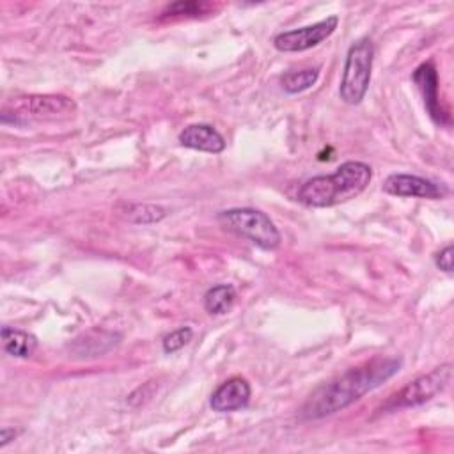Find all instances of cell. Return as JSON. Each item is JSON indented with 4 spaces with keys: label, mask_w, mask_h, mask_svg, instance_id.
Instances as JSON below:
<instances>
[{
    "label": "cell",
    "mask_w": 454,
    "mask_h": 454,
    "mask_svg": "<svg viewBox=\"0 0 454 454\" xmlns=\"http://www.w3.org/2000/svg\"><path fill=\"white\" fill-rule=\"evenodd\" d=\"M319 78V67H307L300 71H287L280 78V85L287 94H300L310 89Z\"/></svg>",
    "instance_id": "obj_16"
},
{
    "label": "cell",
    "mask_w": 454,
    "mask_h": 454,
    "mask_svg": "<svg viewBox=\"0 0 454 454\" xmlns=\"http://www.w3.org/2000/svg\"><path fill=\"white\" fill-rule=\"evenodd\" d=\"M192 337H193V330L190 326H181L163 337L161 348L165 353H176L181 348H184L192 340Z\"/></svg>",
    "instance_id": "obj_18"
},
{
    "label": "cell",
    "mask_w": 454,
    "mask_h": 454,
    "mask_svg": "<svg viewBox=\"0 0 454 454\" xmlns=\"http://www.w3.org/2000/svg\"><path fill=\"white\" fill-rule=\"evenodd\" d=\"M401 365V358L376 356L362 365L351 367L339 378L317 387L303 403L300 415L305 420H317L333 415L395 376Z\"/></svg>",
    "instance_id": "obj_1"
},
{
    "label": "cell",
    "mask_w": 454,
    "mask_h": 454,
    "mask_svg": "<svg viewBox=\"0 0 454 454\" xmlns=\"http://www.w3.org/2000/svg\"><path fill=\"white\" fill-rule=\"evenodd\" d=\"M236 301V289L231 284H218L206 291L204 309L209 314H225Z\"/></svg>",
    "instance_id": "obj_15"
},
{
    "label": "cell",
    "mask_w": 454,
    "mask_h": 454,
    "mask_svg": "<svg viewBox=\"0 0 454 454\" xmlns=\"http://www.w3.org/2000/svg\"><path fill=\"white\" fill-rule=\"evenodd\" d=\"M0 337L4 351L14 358H28L37 348V339L32 333L20 328L5 325L0 330Z\"/></svg>",
    "instance_id": "obj_13"
},
{
    "label": "cell",
    "mask_w": 454,
    "mask_h": 454,
    "mask_svg": "<svg viewBox=\"0 0 454 454\" xmlns=\"http://www.w3.org/2000/svg\"><path fill=\"white\" fill-rule=\"evenodd\" d=\"M452 254H454V247L447 245L443 247L436 255H434V264L445 271V273H452Z\"/></svg>",
    "instance_id": "obj_19"
},
{
    "label": "cell",
    "mask_w": 454,
    "mask_h": 454,
    "mask_svg": "<svg viewBox=\"0 0 454 454\" xmlns=\"http://www.w3.org/2000/svg\"><path fill=\"white\" fill-rule=\"evenodd\" d=\"M2 124H4V126L12 124L14 128H20V126H25V124H27V119H25L23 114H20V112H7V110H4V112H2Z\"/></svg>",
    "instance_id": "obj_20"
},
{
    "label": "cell",
    "mask_w": 454,
    "mask_h": 454,
    "mask_svg": "<svg viewBox=\"0 0 454 454\" xmlns=\"http://www.w3.org/2000/svg\"><path fill=\"white\" fill-rule=\"evenodd\" d=\"M121 342V335L117 332L108 330H89L73 339L69 349L74 356H101L114 349Z\"/></svg>",
    "instance_id": "obj_12"
},
{
    "label": "cell",
    "mask_w": 454,
    "mask_h": 454,
    "mask_svg": "<svg viewBox=\"0 0 454 454\" xmlns=\"http://www.w3.org/2000/svg\"><path fill=\"white\" fill-rule=\"evenodd\" d=\"M452 378V365L442 364L433 371L411 380L401 390L388 397V401L380 408V411H395L403 408H415L422 406L424 403L431 401L438 394H442Z\"/></svg>",
    "instance_id": "obj_5"
},
{
    "label": "cell",
    "mask_w": 454,
    "mask_h": 454,
    "mask_svg": "<svg viewBox=\"0 0 454 454\" xmlns=\"http://www.w3.org/2000/svg\"><path fill=\"white\" fill-rule=\"evenodd\" d=\"M177 140L183 147L209 154H218L225 149V138L222 137V133H218L211 124L202 122L188 124L186 128H183Z\"/></svg>",
    "instance_id": "obj_11"
},
{
    "label": "cell",
    "mask_w": 454,
    "mask_h": 454,
    "mask_svg": "<svg viewBox=\"0 0 454 454\" xmlns=\"http://www.w3.org/2000/svg\"><path fill=\"white\" fill-rule=\"evenodd\" d=\"M20 434V431H16L14 427H2L0 429V447H5L9 442H12L16 436Z\"/></svg>",
    "instance_id": "obj_21"
},
{
    "label": "cell",
    "mask_w": 454,
    "mask_h": 454,
    "mask_svg": "<svg viewBox=\"0 0 454 454\" xmlns=\"http://www.w3.org/2000/svg\"><path fill=\"white\" fill-rule=\"evenodd\" d=\"M252 395L250 383L241 376H232L223 381L209 397V406L218 413L236 411L248 404Z\"/></svg>",
    "instance_id": "obj_10"
},
{
    "label": "cell",
    "mask_w": 454,
    "mask_h": 454,
    "mask_svg": "<svg viewBox=\"0 0 454 454\" xmlns=\"http://www.w3.org/2000/svg\"><path fill=\"white\" fill-rule=\"evenodd\" d=\"M411 80L419 87L424 99V106L427 110V115L433 119V122L438 126H449L450 114L440 101V94H438L440 85H438L436 67L431 62H424L413 71Z\"/></svg>",
    "instance_id": "obj_8"
},
{
    "label": "cell",
    "mask_w": 454,
    "mask_h": 454,
    "mask_svg": "<svg viewBox=\"0 0 454 454\" xmlns=\"http://www.w3.org/2000/svg\"><path fill=\"white\" fill-rule=\"evenodd\" d=\"M372 179V168L356 160L344 161L335 172L307 179L296 199L309 207H332L360 195Z\"/></svg>",
    "instance_id": "obj_2"
},
{
    "label": "cell",
    "mask_w": 454,
    "mask_h": 454,
    "mask_svg": "<svg viewBox=\"0 0 454 454\" xmlns=\"http://www.w3.org/2000/svg\"><path fill=\"white\" fill-rule=\"evenodd\" d=\"M337 25H339V18L337 16H328L321 21L312 23V25H305V27H300V28H293V30H286V32L277 34L273 37V46L278 51H284V53L305 51V50H310V48L317 46L325 39H328L335 32Z\"/></svg>",
    "instance_id": "obj_6"
},
{
    "label": "cell",
    "mask_w": 454,
    "mask_h": 454,
    "mask_svg": "<svg viewBox=\"0 0 454 454\" xmlns=\"http://www.w3.org/2000/svg\"><path fill=\"white\" fill-rule=\"evenodd\" d=\"M18 106L23 112L37 119L69 117L76 112V103L62 94H30L18 99Z\"/></svg>",
    "instance_id": "obj_9"
},
{
    "label": "cell",
    "mask_w": 454,
    "mask_h": 454,
    "mask_svg": "<svg viewBox=\"0 0 454 454\" xmlns=\"http://www.w3.org/2000/svg\"><path fill=\"white\" fill-rule=\"evenodd\" d=\"M372 60L374 46L369 37H360L349 46L339 85V96L346 105H358L365 98L371 83Z\"/></svg>",
    "instance_id": "obj_4"
},
{
    "label": "cell",
    "mask_w": 454,
    "mask_h": 454,
    "mask_svg": "<svg viewBox=\"0 0 454 454\" xmlns=\"http://www.w3.org/2000/svg\"><path fill=\"white\" fill-rule=\"evenodd\" d=\"M209 9H213L211 4L207 2H174L168 4L161 11V18H188V16H200L206 14Z\"/></svg>",
    "instance_id": "obj_17"
},
{
    "label": "cell",
    "mask_w": 454,
    "mask_h": 454,
    "mask_svg": "<svg viewBox=\"0 0 454 454\" xmlns=\"http://www.w3.org/2000/svg\"><path fill=\"white\" fill-rule=\"evenodd\" d=\"M216 220L223 229L248 239L262 250H275L280 245V232L273 220L254 207H231L220 211Z\"/></svg>",
    "instance_id": "obj_3"
},
{
    "label": "cell",
    "mask_w": 454,
    "mask_h": 454,
    "mask_svg": "<svg viewBox=\"0 0 454 454\" xmlns=\"http://www.w3.org/2000/svg\"><path fill=\"white\" fill-rule=\"evenodd\" d=\"M128 222L147 225L160 222L167 216V209L160 204H147V202H133V204H122V209L119 211Z\"/></svg>",
    "instance_id": "obj_14"
},
{
    "label": "cell",
    "mask_w": 454,
    "mask_h": 454,
    "mask_svg": "<svg viewBox=\"0 0 454 454\" xmlns=\"http://www.w3.org/2000/svg\"><path fill=\"white\" fill-rule=\"evenodd\" d=\"M383 192L395 197H417V199H443L449 190L442 183L415 176V174H390L383 181Z\"/></svg>",
    "instance_id": "obj_7"
}]
</instances>
